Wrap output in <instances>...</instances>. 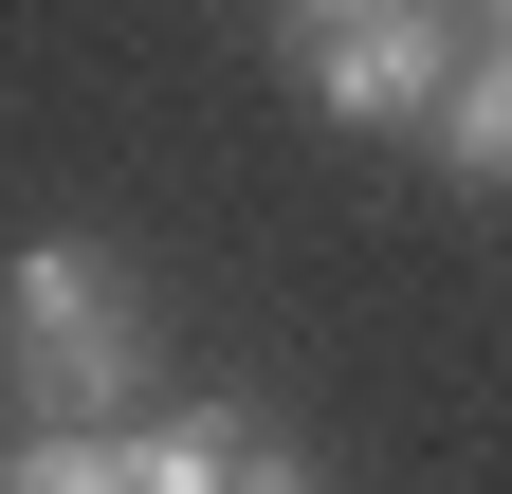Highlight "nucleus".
I'll list each match as a JSON object with an SVG mask.
<instances>
[{"label":"nucleus","mask_w":512,"mask_h":494,"mask_svg":"<svg viewBox=\"0 0 512 494\" xmlns=\"http://www.w3.org/2000/svg\"><path fill=\"white\" fill-rule=\"evenodd\" d=\"M0 403L19 421L147 403V275H128L110 238H19V257H0Z\"/></svg>","instance_id":"1"},{"label":"nucleus","mask_w":512,"mask_h":494,"mask_svg":"<svg viewBox=\"0 0 512 494\" xmlns=\"http://www.w3.org/2000/svg\"><path fill=\"white\" fill-rule=\"evenodd\" d=\"M311 110H348V129H439V92H458V37H439V0H384L348 37H293Z\"/></svg>","instance_id":"2"},{"label":"nucleus","mask_w":512,"mask_h":494,"mask_svg":"<svg viewBox=\"0 0 512 494\" xmlns=\"http://www.w3.org/2000/svg\"><path fill=\"white\" fill-rule=\"evenodd\" d=\"M128 494H330V476L275 403H165V421H128Z\"/></svg>","instance_id":"3"},{"label":"nucleus","mask_w":512,"mask_h":494,"mask_svg":"<svg viewBox=\"0 0 512 494\" xmlns=\"http://www.w3.org/2000/svg\"><path fill=\"white\" fill-rule=\"evenodd\" d=\"M0 494H128V421H19Z\"/></svg>","instance_id":"4"},{"label":"nucleus","mask_w":512,"mask_h":494,"mask_svg":"<svg viewBox=\"0 0 512 494\" xmlns=\"http://www.w3.org/2000/svg\"><path fill=\"white\" fill-rule=\"evenodd\" d=\"M458 183H512V37L494 55H458V92H439V129H421Z\"/></svg>","instance_id":"5"},{"label":"nucleus","mask_w":512,"mask_h":494,"mask_svg":"<svg viewBox=\"0 0 512 494\" xmlns=\"http://www.w3.org/2000/svg\"><path fill=\"white\" fill-rule=\"evenodd\" d=\"M348 19H384V0H293V37H348Z\"/></svg>","instance_id":"6"},{"label":"nucleus","mask_w":512,"mask_h":494,"mask_svg":"<svg viewBox=\"0 0 512 494\" xmlns=\"http://www.w3.org/2000/svg\"><path fill=\"white\" fill-rule=\"evenodd\" d=\"M494 37H512V0H494Z\"/></svg>","instance_id":"7"}]
</instances>
